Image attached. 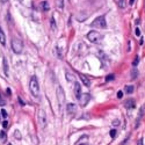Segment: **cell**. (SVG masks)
<instances>
[{
	"mask_svg": "<svg viewBox=\"0 0 145 145\" xmlns=\"http://www.w3.org/2000/svg\"><path fill=\"white\" fill-rule=\"evenodd\" d=\"M109 135H110V137H111V138H115L116 136H117V131H116L115 129H113V130H110Z\"/></svg>",
	"mask_w": 145,
	"mask_h": 145,
	"instance_id": "21",
	"label": "cell"
},
{
	"mask_svg": "<svg viewBox=\"0 0 145 145\" xmlns=\"http://www.w3.org/2000/svg\"><path fill=\"white\" fill-rule=\"evenodd\" d=\"M51 26H52V29H56V23H55V19H54V16L51 18Z\"/></svg>",
	"mask_w": 145,
	"mask_h": 145,
	"instance_id": "26",
	"label": "cell"
},
{
	"mask_svg": "<svg viewBox=\"0 0 145 145\" xmlns=\"http://www.w3.org/2000/svg\"><path fill=\"white\" fill-rule=\"evenodd\" d=\"M66 110L71 115L76 114L77 113V104H74V103H67V104H66Z\"/></svg>",
	"mask_w": 145,
	"mask_h": 145,
	"instance_id": "8",
	"label": "cell"
},
{
	"mask_svg": "<svg viewBox=\"0 0 145 145\" xmlns=\"http://www.w3.org/2000/svg\"><path fill=\"white\" fill-rule=\"evenodd\" d=\"M0 114H1V116H2V117L4 118H6L8 116V114H7V111L5 110V109H1V111H0Z\"/></svg>",
	"mask_w": 145,
	"mask_h": 145,
	"instance_id": "23",
	"label": "cell"
},
{
	"mask_svg": "<svg viewBox=\"0 0 145 145\" xmlns=\"http://www.w3.org/2000/svg\"><path fill=\"white\" fill-rule=\"evenodd\" d=\"M56 5L58 8H63L64 7V0H56Z\"/></svg>",
	"mask_w": 145,
	"mask_h": 145,
	"instance_id": "19",
	"label": "cell"
},
{
	"mask_svg": "<svg viewBox=\"0 0 145 145\" xmlns=\"http://www.w3.org/2000/svg\"><path fill=\"white\" fill-rule=\"evenodd\" d=\"M134 89H135V88H134V86H130V85L125 87V92L128 93V94H132V92H134Z\"/></svg>",
	"mask_w": 145,
	"mask_h": 145,
	"instance_id": "18",
	"label": "cell"
},
{
	"mask_svg": "<svg viewBox=\"0 0 145 145\" xmlns=\"http://www.w3.org/2000/svg\"><path fill=\"white\" fill-rule=\"evenodd\" d=\"M78 100H79V104H80L81 107H85V106H87L89 100H91V94H88V93L80 94V96L78 98Z\"/></svg>",
	"mask_w": 145,
	"mask_h": 145,
	"instance_id": "6",
	"label": "cell"
},
{
	"mask_svg": "<svg viewBox=\"0 0 145 145\" xmlns=\"http://www.w3.org/2000/svg\"><path fill=\"white\" fill-rule=\"evenodd\" d=\"M73 91H74V95H76V98L78 99L81 94V86H80L79 83L74 81V89H73Z\"/></svg>",
	"mask_w": 145,
	"mask_h": 145,
	"instance_id": "11",
	"label": "cell"
},
{
	"mask_svg": "<svg viewBox=\"0 0 145 145\" xmlns=\"http://www.w3.org/2000/svg\"><path fill=\"white\" fill-rule=\"evenodd\" d=\"M79 78L81 79L83 84H84L86 87H89V86H91V80H89V79H88V78L85 76V74H79Z\"/></svg>",
	"mask_w": 145,
	"mask_h": 145,
	"instance_id": "12",
	"label": "cell"
},
{
	"mask_svg": "<svg viewBox=\"0 0 145 145\" xmlns=\"http://www.w3.org/2000/svg\"><path fill=\"white\" fill-rule=\"evenodd\" d=\"M1 1H2V2H7L8 0H1Z\"/></svg>",
	"mask_w": 145,
	"mask_h": 145,
	"instance_id": "37",
	"label": "cell"
},
{
	"mask_svg": "<svg viewBox=\"0 0 145 145\" xmlns=\"http://www.w3.org/2000/svg\"><path fill=\"white\" fill-rule=\"evenodd\" d=\"M124 107L128 108V109H131V108L136 107V101L134 99H128L124 101Z\"/></svg>",
	"mask_w": 145,
	"mask_h": 145,
	"instance_id": "9",
	"label": "cell"
},
{
	"mask_svg": "<svg viewBox=\"0 0 145 145\" xmlns=\"http://www.w3.org/2000/svg\"><path fill=\"white\" fill-rule=\"evenodd\" d=\"M2 63H4V71H5V74L8 77V74H9V71H8V63H7V59L4 57V59H2Z\"/></svg>",
	"mask_w": 145,
	"mask_h": 145,
	"instance_id": "14",
	"label": "cell"
},
{
	"mask_svg": "<svg viewBox=\"0 0 145 145\" xmlns=\"http://www.w3.org/2000/svg\"><path fill=\"white\" fill-rule=\"evenodd\" d=\"M139 44H141V45H143V44H144V37H143V36L141 37V41H139Z\"/></svg>",
	"mask_w": 145,
	"mask_h": 145,
	"instance_id": "34",
	"label": "cell"
},
{
	"mask_svg": "<svg viewBox=\"0 0 145 145\" xmlns=\"http://www.w3.org/2000/svg\"><path fill=\"white\" fill-rule=\"evenodd\" d=\"M2 126H4V128H7V126H8V122H7V121H4V122H2Z\"/></svg>",
	"mask_w": 145,
	"mask_h": 145,
	"instance_id": "33",
	"label": "cell"
},
{
	"mask_svg": "<svg viewBox=\"0 0 145 145\" xmlns=\"http://www.w3.org/2000/svg\"><path fill=\"white\" fill-rule=\"evenodd\" d=\"M29 89H30V93L33 94V96H35V98H38V96H40V84H38L37 78L35 76H33L30 78V81H29Z\"/></svg>",
	"mask_w": 145,
	"mask_h": 145,
	"instance_id": "1",
	"label": "cell"
},
{
	"mask_svg": "<svg viewBox=\"0 0 145 145\" xmlns=\"http://www.w3.org/2000/svg\"><path fill=\"white\" fill-rule=\"evenodd\" d=\"M92 27L95 28H106L107 27V23H106V18L104 16H98L95 18V20L91 23Z\"/></svg>",
	"mask_w": 145,
	"mask_h": 145,
	"instance_id": "4",
	"label": "cell"
},
{
	"mask_svg": "<svg viewBox=\"0 0 145 145\" xmlns=\"http://www.w3.org/2000/svg\"><path fill=\"white\" fill-rule=\"evenodd\" d=\"M57 100H58V104L59 106H64L65 103V94H64V91H63V88L61 86H58L57 87Z\"/></svg>",
	"mask_w": 145,
	"mask_h": 145,
	"instance_id": "7",
	"label": "cell"
},
{
	"mask_svg": "<svg viewBox=\"0 0 145 145\" xmlns=\"http://www.w3.org/2000/svg\"><path fill=\"white\" fill-rule=\"evenodd\" d=\"M134 2H135V0H130V5H131V6L134 5Z\"/></svg>",
	"mask_w": 145,
	"mask_h": 145,
	"instance_id": "36",
	"label": "cell"
},
{
	"mask_svg": "<svg viewBox=\"0 0 145 145\" xmlns=\"http://www.w3.org/2000/svg\"><path fill=\"white\" fill-rule=\"evenodd\" d=\"M138 63H139V57H138V56H137V57L135 58L134 63H132V66H137V64H138Z\"/></svg>",
	"mask_w": 145,
	"mask_h": 145,
	"instance_id": "25",
	"label": "cell"
},
{
	"mask_svg": "<svg viewBox=\"0 0 145 145\" xmlns=\"http://www.w3.org/2000/svg\"><path fill=\"white\" fill-rule=\"evenodd\" d=\"M0 43H1L2 45L6 44V35H5L4 30L1 29V27H0Z\"/></svg>",
	"mask_w": 145,
	"mask_h": 145,
	"instance_id": "13",
	"label": "cell"
},
{
	"mask_svg": "<svg viewBox=\"0 0 145 145\" xmlns=\"http://www.w3.org/2000/svg\"><path fill=\"white\" fill-rule=\"evenodd\" d=\"M66 79H67L69 81H72V83H74V81H76L74 77H73L71 73H67V72H66Z\"/></svg>",
	"mask_w": 145,
	"mask_h": 145,
	"instance_id": "17",
	"label": "cell"
},
{
	"mask_svg": "<svg viewBox=\"0 0 145 145\" xmlns=\"http://www.w3.org/2000/svg\"><path fill=\"white\" fill-rule=\"evenodd\" d=\"M135 34L137 35V36H141V29H139V28H136V29H135Z\"/></svg>",
	"mask_w": 145,
	"mask_h": 145,
	"instance_id": "30",
	"label": "cell"
},
{
	"mask_svg": "<svg viewBox=\"0 0 145 145\" xmlns=\"http://www.w3.org/2000/svg\"><path fill=\"white\" fill-rule=\"evenodd\" d=\"M114 79H115L114 74H109V76H107V78H106V81H110V80H114Z\"/></svg>",
	"mask_w": 145,
	"mask_h": 145,
	"instance_id": "24",
	"label": "cell"
},
{
	"mask_svg": "<svg viewBox=\"0 0 145 145\" xmlns=\"http://www.w3.org/2000/svg\"><path fill=\"white\" fill-rule=\"evenodd\" d=\"M143 141H144V139H143V138H142V139H141V141H139V142H138V144H139V145H143V144H144V143H143Z\"/></svg>",
	"mask_w": 145,
	"mask_h": 145,
	"instance_id": "35",
	"label": "cell"
},
{
	"mask_svg": "<svg viewBox=\"0 0 145 145\" xmlns=\"http://www.w3.org/2000/svg\"><path fill=\"white\" fill-rule=\"evenodd\" d=\"M139 116H142V117L144 116V107L141 108V110H139Z\"/></svg>",
	"mask_w": 145,
	"mask_h": 145,
	"instance_id": "31",
	"label": "cell"
},
{
	"mask_svg": "<svg viewBox=\"0 0 145 145\" xmlns=\"http://www.w3.org/2000/svg\"><path fill=\"white\" fill-rule=\"evenodd\" d=\"M18 101H19V103H20V106H21V107H24V106H26L24 102H23V100L21 99V98H18Z\"/></svg>",
	"mask_w": 145,
	"mask_h": 145,
	"instance_id": "27",
	"label": "cell"
},
{
	"mask_svg": "<svg viewBox=\"0 0 145 145\" xmlns=\"http://www.w3.org/2000/svg\"><path fill=\"white\" fill-rule=\"evenodd\" d=\"M117 1H118V2H117L118 7H121V8L125 7V1H124V0H117Z\"/></svg>",
	"mask_w": 145,
	"mask_h": 145,
	"instance_id": "20",
	"label": "cell"
},
{
	"mask_svg": "<svg viewBox=\"0 0 145 145\" xmlns=\"http://www.w3.org/2000/svg\"><path fill=\"white\" fill-rule=\"evenodd\" d=\"M42 8H43V11L44 12H48L50 9V5L48 1H43L42 2Z\"/></svg>",
	"mask_w": 145,
	"mask_h": 145,
	"instance_id": "15",
	"label": "cell"
},
{
	"mask_svg": "<svg viewBox=\"0 0 145 145\" xmlns=\"http://www.w3.org/2000/svg\"><path fill=\"white\" fill-rule=\"evenodd\" d=\"M0 139H1V141H5V139H6V132H5L4 130L0 131Z\"/></svg>",
	"mask_w": 145,
	"mask_h": 145,
	"instance_id": "22",
	"label": "cell"
},
{
	"mask_svg": "<svg viewBox=\"0 0 145 145\" xmlns=\"http://www.w3.org/2000/svg\"><path fill=\"white\" fill-rule=\"evenodd\" d=\"M12 50H13V52H15V54H21V52H22L23 42L20 38H18V37L13 38V41H12Z\"/></svg>",
	"mask_w": 145,
	"mask_h": 145,
	"instance_id": "3",
	"label": "cell"
},
{
	"mask_svg": "<svg viewBox=\"0 0 145 145\" xmlns=\"http://www.w3.org/2000/svg\"><path fill=\"white\" fill-rule=\"evenodd\" d=\"M88 139H89V137H88L87 135H83V136H81V137H79V139L76 142V145L88 144Z\"/></svg>",
	"mask_w": 145,
	"mask_h": 145,
	"instance_id": "10",
	"label": "cell"
},
{
	"mask_svg": "<svg viewBox=\"0 0 145 145\" xmlns=\"http://www.w3.org/2000/svg\"><path fill=\"white\" fill-rule=\"evenodd\" d=\"M19 132H20V131H18V130H16V131H15V134H14V135H15V137L18 138V139H21V136H20V134H19Z\"/></svg>",
	"mask_w": 145,
	"mask_h": 145,
	"instance_id": "32",
	"label": "cell"
},
{
	"mask_svg": "<svg viewBox=\"0 0 145 145\" xmlns=\"http://www.w3.org/2000/svg\"><path fill=\"white\" fill-rule=\"evenodd\" d=\"M117 98H118V99H122V98H123V92L122 91H118L117 92Z\"/></svg>",
	"mask_w": 145,
	"mask_h": 145,
	"instance_id": "28",
	"label": "cell"
},
{
	"mask_svg": "<svg viewBox=\"0 0 145 145\" xmlns=\"http://www.w3.org/2000/svg\"><path fill=\"white\" fill-rule=\"evenodd\" d=\"M37 123L41 129H44L46 126V114L43 109H38L37 110Z\"/></svg>",
	"mask_w": 145,
	"mask_h": 145,
	"instance_id": "2",
	"label": "cell"
},
{
	"mask_svg": "<svg viewBox=\"0 0 145 145\" xmlns=\"http://www.w3.org/2000/svg\"><path fill=\"white\" fill-rule=\"evenodd\" d=\"M87 38L89 40V42L91 43H99L100 40H101V35H100L98 31L92 30L87 34Z\"/></svg>",
	"mask_w": 145,
	"mask_h": 145,
	"instance_id": "5",
	"label": "cell"
},
{
	"mask_svg": "<svg viewBox=\"0 0 145 145\" xmlns=\"http://www.w3.org/2000/svg\"><path fill=\"white\" fill-rule=\"evenodd\" d=\"M113 125L118 126L120 125V121H118V120H114V121H113Z\"/></svg>",
	"mask_w": 145,
	"mask_h": 145,
	"instance_id": "29",
	"label": "cell"
},
{
	"mask_svg": "<svg viewBox=\"0 0 145 145\" xmlns=\"http://www.w3.org/2000/svg\"><path fill=\"white\" fill-rule=\"evenodd\" d=\"M138 77V72H137V70L135 69V66H134V69H132V71H131V78L132 79H136Z\"/></svg>",
	"mask_w": 145,
	"mask_h": 145,
	"instance_id": "16",
	"label": "cell"
}]
</instances>
